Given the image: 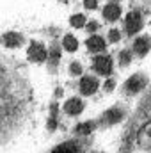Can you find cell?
<instances>
[{
  "label": "cell",
  "mask_w": 151,
  "mask_h": 153,
  "mask_svg": "<svg viewBox=\"0 0 151 153\" xmlns=\"http://www.w3.org/2000/svg\"><path fill=\"white\" fill-rule=\"evenodd\" d=\"M50 61H52V64H57V61H59V57H61V48L59 46H53L52 50H50Z\"/></svg>",
  "instance_id": "cell-18"
},
{
  "label": "cell",
  "mask_w": 151,
  "mask_h": 153,
  "mask_svg": "<svg viewBox=\"0 0 151 153\" xmlns=\"http://www.w3.org/2000/svg\"><path fill=\"white\" fill-rule=\"evenodd\" d=\"M112 87H114V82H112V80H109V82L105 84V89H107V91H110Z\"/></svg>",
  "instance_id": "cell-23"
},
{
  "label": "cell",
  "mask_w": 151,
  "mask_h": 153,
  "mask_svg": "<svg viewBox=\"0 0 151 153\" xmlns=\"http://www.w3.org/2000/svg\"><path fill=\"white\" fill-rule=\"evenodd\" d=\"M119 62H121V66H126L128 62H132V52L130 50H123L119 53Z\"/></svg>",
  "instance_id": "cell-17"
},
{
  "label": "cell",
  "mask_w": 151,
  "mask_h": 153,
  "mask_svg": "<svg viewBox=\"0 0 151 153\" xmlns=\"http://www.w3.org/2000/svg\"><path fill=\"white\" fill-rule=\"evenodd\" d=\"M137 143H139L142 148H146V150L151 148V121H148L146 125L141 126V130H139V134H137Z\"/></svg>",
  "instance_id": "cell-6"
},
{
  "label": "cell",
  "mask_w": 151,
  "mask_h": 153,
  "mask_svg": "<svg viewBox=\"0 0 151 153\" xmlns=\"http://www.w3.org/2000/svg\"><path fill=\"white\" fill-rule=\"evenodd\" d=\"M29 59L32 62H43L46 57H48V50L44 48V45H41L38 41H32L30 46H29V52H27Z\"/></svg>",
  "instance_id": "cell-3"
},
{
  "label": "cell",
  "mask_w": 151,
  "mask_h": 153,
  "mask_svg": "<svg viewBox=\"0 0 151 153\" xmlns=\"http://www.w3.org/2000/svg\"><path fill=\"white\" fill-rule=\"evenodd\" d=\"M142 25H144V22H142L141 13L132 11V13L126 14V18H124V29H126V32H128L130 36H132V34H137V32L142 29Z\"/></svg>",
  "instance_id": "cell-1"
},
{
  "label": "cell",
  "mask_w": 151,
  "mask_h": 153,
  "mask_svg": "<svg viewBox=\"0 0 151 153\" xmlns=\"http://www.w3.org/2000/svg\"><path fill=\"white\" fill-rule=\"evenodd\" d=\"M84 111V102L80 98H70L64 103V112L68 116H78Z\"/></svg>",
  "instance_id": "cell-8"
},
{
  "label": "cell",
  "mask_w": 151,
  "mask_h": 153,
  "mask_svg": "<svg viewBox=\"0 0 151 153\" xmlns=\"http://www.w3.org/2000/svg\"><path fill=\"white\" fill-rule=\"evenodd\" d=\"M70 71H71V75H80L82 73V66L78 62H71L70 64Z\"/></svg>",
  "instance_id": "cell-19"
},
{
  "label": "cell",
  "mask_w": 151,
  "mask_h": 153,
  "mask_svg": "<svg viewBox=\"0 0 151 153\" xmlns=\"http://www.w3.org/2000/svg\"><path fill=\"white\" fill-rule=\"evenodd\" d=\"M94 130V123L93 121H85V123H80V125H76L75 132L78 135H87V134H91Z\"/></svg>",
  "instance_id": "cell-15"
},
{
  "label": "cell",
  "mask_w": 151,
  "mask_h": 153,
  "mask_svg": "<svg viewBox=\"0 0 151 153\" xmlns=\"http://www.w3.org/2000/svg\"><path fill=\"white\" fill-rule=\"evenodd\" d=\"M21 41H23V38H21L20 34H16V32H7V34H4V45H5L7 48H16V46L21 45Z\"/></svg>",
  "instance_id": "cell-13"
},
{
  "label": "cell",
  "mask_w": 151,
  "mask_h": 153,
  "mask_svg": "<svg viewBox=\"0 0 151 153\" xmlns=\"http://www.w3.org/2000/svg\"><path fill=\"white\" fill-rule=\"evenodd\" d=\"M109 39H110L112 43L119 41V39H121V32H119V30H115V29H112V30L109 32Z\"/></svg>",
  "instance_id": "cell-20"
},
{
  "label": "cell",
  "mask_w": 151,
  "mask_h": 153,
  "mask_svg": "<svg viewBox=\"0 0 151 153\" xmlns=\"http://www.w3.org/2000/svg\"><path fill=\"white\" fill-rule=\"evenodd\" d=\"M98 80L94 78V76H82V80H80V93L82 94H85V96H91V94H94L96 91H98Z\"/></svg>",
  "instance_id": "cell-5"
},
{
  "label": "cell",
  "mask_w": 151,
  "mask_h": 153,
  "mask_svg": "<svg viewBox=\"0 0 151 153\" xmlns=\"http://www.w3.org/2000/svg\"><path fill=\"white\" fill-rule=\"evenodd\" d=\"M94 70H96V73H100V75L107 76L112 73V59L109 57V55H98V57H94Z\"/></svg>",
  "instance_id": "cell-4"
},
{
  "label": "cell",
  "mask_w": 151,
  "mask_h": 153,
  "mask_svg": "<svg viewBox=\"0 0 151 153\" xmlns=\"http://www.w3.org/2000/svg\"><path fill=\"white\" fill-rule=\"evenodd\" d=\"M146 76L144 75H132L126 82H124V91L128 93V94H137V93H141L144 87H146Z\"/></svg>",
  "instance_id": "cell-2"
},
{
  "label": "cell",
  "mask_w": 151,
  "mask_h": 153,
  "mask_svg": "<svg viewBox=\"0 0 151 153\" xmlns=\"http://www.w3.org/2000/svg\"><path fill=\"white\" fill-rule=\"evenodd\" d=\"M150 48H151V39L146 38V36L137 38L133 41V52H135L137 55H141V57H144V55L150 52Z\"/></svg>",
  "instance_id": "cell-9"
},
{
  "label": "cell",
  "mask_w": 151,
  "mask_h": 153,
  "mask_svg": "<svg viewBox=\"0 0 151 153\" xmlns=\"http://www.w3.org/2000/svg\"><path fill=\"white\" fill-rule=\"evenodd\" d=\"M85 45H87L89 52H103L105 50V39L101 36H91Z\"/></svg>",
  "instance_id": "cell-12"
},
{
  "label": "cell",
  "mask_w": 151,
  "mask_h": 153,
  "mask_svg": "<svg viewBox=\"0 0 151 153\" xmlns=\"http://www.w3.org/2000/svg\"><path fill=\"white\" fill-rule=\"evenodd\" d=\"M70 23H71L73 27H76V29H80V27L85 25V16H84V14H73L71 20H70Z\"/></svg>",
  "instance_id": "cell-16"
},
{
  "label": "cell",
  "mask_w": 151,
  "mask_h": 153,
  "mask_svg": "<svg viewBox=\"0 0 151 153\" xmlns=\"http://www.w3.org/2000/svg\"><path fill=\"white\" fill-rule=\"evenodd\" d=\"M64 2H66V0H64Z\"/></svg>",
  "instance_id": "cell-24"
},
{
  "label": "cell",
  "mask_w": 151,
  "mask_h": 153,
  "mask_svg": "<svg viewBox=\"0 0 151 153\" xmlns=\"http://www.w3.org/2000/svg\"><path fill=\"white\" fill-rule=\"evenodd\" d=\"M62 46H64L68 52H75L76 48H78V41H76L75 36L66 34V36H64V39H62Z\"/></svg>",
  "instance_id": "cell-14"
},
{
  "label": "cell",
  "mask_w": 151,
  "mask_h": 153,
  "mask_svg": "<svg viewBox=\"0 0 151 153\" xmlns=\"http://www.w3.org/2000/svg\"><path fill=\"white\" fill-rule=\"evenodd\" d=\"M121 16V7L117 5V4H107L105 7H103V18L107 20V22H115L117 18Z\"/></svg>",
  "instance_id": "cell-10"
},
{
  "label": "cell",
  "mask_w": 151,
  "mask_h": 153,
  "mask_svg": "<svg viewBox=\"0 0 151 153\" xmlns=\"http://www.w3.org/2000/svg\"><path fill=\"white\" fill-rule=\"evenodd\" d=\"M96 29H98V23H96V22H89V25H87V30H89V32H94Z\"/></svg>",
  "instance_id": "cell-22"
},
{
  "label": "cell",
  "mask_w": 151,
  "mask_h": 153,
  "mask_svg": "<svg viewBox=\"0 0 151 153\" xmlns=\"http://www.w3.org/2000/svg\"><path fill=\"white\" fill-rule=\"evenodd\" d=\"M123 116H124V112L121 109H117V107L109 109L107 112H103V116H101V125H115V123H119L123 119Z\"/></svg>",
  "instance_id": "cell-7"
},
{
  "label": "cell",
  "mask_w": 151,
  "mask_h": 153,
  "mask_svg": "<svg viewBox=\"0 0 151 153\" xmlns=\"http://www.w3.org/2000/svg\"><path fill=\"white\" fill-rule=\"evenodd\" d=\"M84 5H85L87 9H96L98 2H96V0H84Z\"/></svg>",
  "instance_id": "cell-21"
},
{
  "label": "cell",
  "mask_w": 151,
  "mask_h": 153,
  "mask_svg": "<svg viewBox=\"0 0 151 153\" xmlns=\"http://www.w3.org/2000/svg\"><path fill=\"white\" fill-rule=\"evenodd\" d=\"M52 153H80V144L76 141H66L57 148H53Z\"/></svg>",
  "instance_id": "cell-11"
}]
</instances>
